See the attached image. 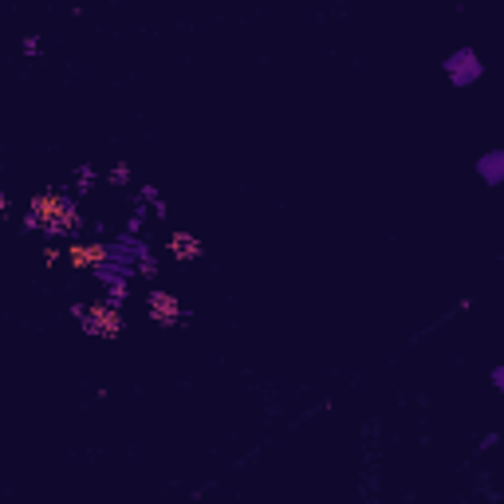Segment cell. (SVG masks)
<instances>
[{
	"label": "cell",
	"instance_id": "obj_4",
	"mask_svg": "<svg viewBox=\"0 0 504 504\" xmlns=\"http://www.w3.org/2000/svg\"><path fill=\"white\" fill-rule=\"evenodd\" d=\"M146 311H150V320L158 323V327H177V323H182V315H185L182 299H177L170 288H150Z\"/></svg>",
	"mask_w": 504,
	"mask_h": 504
},
{
	"label": "cell",
	"instance_id": "obj_10",
	"mask_svg": "<svg viewBox=\"0 0 504 504\" xmlns=\"http://www.w3.org/2000/svg\"><path fill=\"white\" fill-rule=\"evenodd\" d=\"M8 217H12V201H8V197L0 193V225L8 221Z\"/></svg>",
	"mask_w": 504,
	"mask_h": 504
},
{
	"label": "cell",
	"instance_id": "obj_7",
	"mask_svg": "<svg viewBox=\"0 0 504 504\" xmlns=\"http://www.w3.org/2000/svg\"><path fill=\"white\" fill-rule=\"evenodd\" d=\"M60 260H63V248L60 245H48V248H44V268H55Z\"/></svg>",
	"mask_w": 504,
	"mask_h": 504
},
{
	"label": "cell",
	"instance_id": "obj_1",
	"mask_svg": "<svg viewBox=\"0 0 504 504\" xmlns=\"http://www.w3.org/2000/svg\"><path fill=\"white\" fill-rule=\"evenodd\" d=\"M83 225V213L63 189H44L32 197V205L24 213L28 233H48V236H71Z\"/></svg>",
	"mask_w": 504,
	"mask_h": 504
},
{
	"label": "cell",
	"instance_id": "obj_6",
	"mask_svg": "<svg viewBox=\"0 0 504 504\" xmlns=\"http://www.w3.org/2000/svg\"><path fill=\"white\" fill-rule=\"evenodd\" d=\"M130 177H134V173H130L126 162H114L111 170H107V182H111V185H130Z\"/></svg>",
	"mask_w": 504,
	"mask_h": 504
},
{
	"label": "cell",
	"instance_id": "obj_8",
	"mask_svg": "<svg viewBox=\"0 0 504 504\" xmlns=\"http://www.w3.org/2000/svg\"><path fill=\"white\" fill-rule=\"evenodd\" d=\"M95 177H98V173L91 170V166H79V177H75V185H79V189H87V185L95 182Z\"/></svg>",
	"mask_w": 504,
	"mask_h": 504
},
{
	"label": "cell",
	"instance_id": "obj_9",
	"mask_svg": "<svg viewBox=\"0 0 504 504\" xmlns=\"http://www.w3.org/2000/svg\"><path fill=\"white\" fill-rule=\"evenodd\" d=\"M40 48H44V44H40V36H28L24 40V55H40Z\"/></svg>",
	"mask_w": 504,
	"mask_h": 504
},
{
	"label": "cell",
	"instance_id": "obj_2",
	"mask_svg": "<svg viewBox=\"0 0 504 504\" xmlns=\"http://www.w3.org/2000/svg\"><path fill=\"white\" fill-rule=\"evenodd\" d=\"M123 308L119 304H111V299H95V304H83V311H79V327H83L87 335H95V339H107V343H114L119 335H123Z\"/></svg>",
	"mask_w": 504,
	"mask_h": 504
},
{
	"label": "cell",
	"instance_id": "obj_3",
	"mask_svg": "<svg viewBox=\"0 0 504 504\" xmlns=\"http://www.w3.org/2000/svg\"><path fill=\"white\" fill-rule=\"evenodd\" d=\"M114 257L119 252L111 245H98V241H71V245H63V264L71 272H98V276H107Z\"/></svg>",
	"mask_w": 504,
	"mask_h": 504
},
{
	"label": "cell",
	"instance_id": "obj_5",
	"mask_svg": "<svg viewBox=\"0 0 504 504\" xmlns=\"http://www.w3.org/2000/svg\"><path fill=\"white\" fill-rule=\"evenodd\" d=\"M166 252L185 264V260H201L205 257V245H201V236H193L189 229H173L170 241H166Z\"/></svg>",
	"mask_w": 504,
	"mask_h": 504
}]
</instances>
